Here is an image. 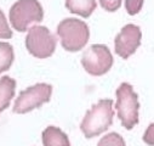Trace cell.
Returning a JSON list of instances; mask_svg holds the SVG:
<instances>
[{
  "mask_svg": "<svg viewBox=\"0 0 154 146\" xmlns=\"http://www.w3.org/2000/svg\"><path fill=\"white\" fill-rule=\"evenodd\" d=\"M15 60V52L11 44L6 42H0V75L9 71Z\"/></svg>",
  "mask_w": 154,
  "mask_h": 146,
  "instance_id": "cell-12",
  "label": "cell"
},
{
  "mask_svg": "<svg viewBox=\"0 0 154 146\" xmlns=\"http://www.w3.org/2000/svg\"><path fill=\"white\" fill-rule=\"evenodd\" d=\"M42 140L44 146H70L68 135L60 128L54 125L48 127L43 132Z\"/></svg>",
  "mask_w": 154,
  "mask_h": 146,
  "instance_id": "cell-9",
  "label": "cell"
},
{
  "mask_svg": "<svg viewBox=\"0 0 154 146\" xmlns=\"http://www.w3.org/2000/svg\"><path fill=\"white\" fill-rule=\"evenodd\" d=\"M12 36V30L8 23L4 12L0 10V39H10Z\"/></svg>",
  "mask_w": 154,
  "mask_h": 146,
  "instance_id": "cell-14",
  "label": "cell"
},
{
  "mask_svg": "<svg viewBox=\"0 0 154 146\" xmlns=\"http://www.w3.org/2000/svg\"><path fill=\"white\" fill-rule=\"evenodd\" d=\"M52 95V87L46 83H38L22 90L15 100L12 111L15 113H28L49 102Z\"/></svg>",
  "mask_w": 154,
  "mask_h": 146,
  "instance_id": "cell-6",
  "label": "cell"
},
{
  "mask_svg": "<svg viewBox=\"0 0 154 146\" xmlns=\"http://www.w3.org/2000/svg\"><path fill=\"white\" fill-rule=\"evenodd\" d=\"M113 117V100H100L85 113V117L80 123V130L88 139L98 136L112 125Z\"/></svg>",
  "mask_w": 154,
  "mask_h": 146,
  "instance_id": "cell-1",
  "label": "cell"
},
{
  "mask_svg": "<svg viewBox=\"0 0 154 146\" xmlns=\"http://www.w3.org/2000/svg\"><path fill=\"white\" fill-rule=\"evenodd\" d=\"M44 10L38 0H17L10 8L9 20L14 29L26 32L32 23L43 21Z\"/></svg>",
  "mask_w": 154,
  "mask_h": 146,
  "instance_id": "cell-4",
  "label": "cell"
},
{
  "mask_svg": "<svg viewBox=\"0 0 154 146\" xmlns=\"http://www.w3.org/2000/svg\"><path fill=\"white\" fill-rule=\"evenodd\" d=\"M82 65L91 76H103L113 66V56L108 46L103 44H94L86 49L82 56Z\"/></svg>",
  "mask_w": 154,
  "mask_h": 146,
  "instance_id": "cell-7",
  "label": "cell"
},
{
  "mask_svg": "<svg viewBox=\"0 0 154 146\" xmlns=\"http://www.w3.org/2000/svg\"><path fill=\"white\" fill-rule=\"evenodd\" d=\"M141 39H142V33L140 27L132 23L126 24L115 36L114 50L117 52V55L126 60L132 54L136 52V50L141 45Z\"/></svg>",
  "mask_w": 154,
  "mask_h": 146,
  "instance_id": "cell-8",
  "label": "cell"
},
{
  "mask_svg": "<svg viewBox=\"0 0 154 146\" xmlns=\"http://www.w3.org/2000/svg\"><path fill=\"white\" fill-rule=\"evenodd\" d=\"M97 146H126V144L120 134L113 132V133H109V134L102 136V139L98 141Z\"/></svg>",
  "mask_w": 154,
  "mask_h": 146,
  "instance_id": "cell-13",
  "label": "cell"
},
{
  "mask_svg": "<svg viewBox=\"0 0 154 146\" xmlns=\"http://www.w3.org/2000/svg\"><path fill=\"white\" fill-rule=\"evenodd\" d=\"M117 95V113L123 124L128 130H131L138 123V96L134 88L129 83H122L115 91Z\"/></svg>",
  "mask_w": 154,
  "mask_h": 146,
  "instance_id": "cell-3",
  "label": "cell"
},
{
  "mask_svg": "<svg viewBox=\"0 0 154 146\" xmlns=\"http://www.w3.org/2000/svg\"><path fill=\"white\" fill-rule=\"evenodd\" d=\"M57 35L64 50L76 52L82 50L89 42V26L78 18H64L57 26Z\"/></svg>",
  "mask_w": 154,
  "mask_h": 146,
  "instance_id": "cell-2",
  "label": "cell"
},
{
  "mask_svg": "<svg viewBox=\"0 0 154 146\" xmlns=\"http://www.w3.org/2000/svg\"><path fill=\"white\" fill-rule=\"evenodd\" d=\"M56 36L45 26H32L26 36V48L36 59H48L56 50Z\"/></svg>",
  "mask_w": 154,
  "mask_h": 146,
  "instance_id": "cell-5",
  "label": "cell"
},
{
  "mask_svg": "<svg viewBox=\"0 0 154 146\" xmlns=\"http://www.w3.org/2000/svg\"><path fill=\"white\" fill-rule=\"evenodd\" d=\"M100 4L106 11L114 12L120 8L122 0H100Z\"/></svg>",
  "mask_w": 154,
  "mask_h": 146,
  "instance_id": "cell-16",
  "label": "cell"
},
{
  "mask_svg": "<svg viewBox=\"0 0 154 146\" xmlns=\"http://www.w3.org/2000/svg\"><path fill=\"white\" fill-rule=\"evenodd\" d=\"M143 141L149 146H154V122L150 123L146 129L143 134Z\"/></svg>",
  "mask_w": 154,
  "mask_h": 146,
  "instance_id": "cell-17",
  "label": "cell"
},
{
  "mask_svg": "<svg viewBox=\"0 0 154 146\" xmlns=\"http://www.w3.org/2000/svg\"><path fill=\"white\" fill-rule=\"evenodd\" d=\"M16 91V81L9 76L0 78V113L10 106Z\"/></svg>",
  "mask_w": 154,
  "mask_h": 146,
  "instance_id": "cell-10",
  "label": "cell"
},
{
  "mask_svg": "<svg viewBox=\"0 0 154 146\" xmlns=\"http://www.w3.org/2000/svg\"><path fill=\"white\" fill-rule=\"evenodd\" d=\"M96 0H66V8L72 14L89 17L96 9Z\"/></svg>",
  "mask_w": 154,
  "mask_h": 146,
  "instance_id": "cell-11",
  "label": "cell"
},
{
  "mask_svg": "<svg viewBox=\"0 0 154 146\" xmlns=\"http://www.w3.org/2000/svg\"><path fill=\"white\" fill-rule=\"evenodd\" d=\"M143 2L144 0H125V9L128 14L131 16L137 15L143 6Z\"/></svg>",
  "mask_w": 154,
  "mask_h": 146,
  "instance_id": "cell-15",
  "label": "cell"
}]
</instances>
